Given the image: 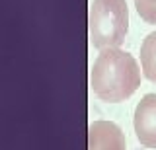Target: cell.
Listing matches in <instances>:
<instances>
[{
    "instance_id": "6da1fadb",
    "label": "cell",
    "mask_w": 156,
    "mask_h": 150,
    "mask_svg": "<svg viewBox=\"0 0 156 150\" xmlns=\"http://www.w3.org/2000/svg\"><path fill=\"white\" fill-rule=\"evenodd\" d=\"M92 92L107 103L123 101L140 86L139 65L129 53L117 49H101L90 74Z\"/></svg>"
},
{
    "instance_id": "7a4b0ae2",
    "label": "cell",
    "mask_w": 156,
    "mask_h": 150,
    "mask_svg": "<svg viewBox=\"0 0 156 150\" xmlns=\"http://www.w3.org/2000/svg\"><path fill=\"white\" fill-rule=\"evenodd\" d=\"M129 10L125 0H94L90 6V43L96 49H113L125 41Z\"/></svg>"
},
{
    "instance_id": "3957f363",
    "label": "cell",
    "mask_w": 156,
    "mask_h": 150,
    "mask_svg": "<svg viewBox=\"0 0 156 150\" xmlns=\"http://www.w3.org/2000/svg\"><path fill=\"white\" fill-rule=\"evenodd\" d=\"M135 134L146 148H156V94H146L135 109Z\"/></svg>"
},
{
    "instance_id": "277c9868",
    "label": "cell",
    "mask_w": 156,
    "mask_h": 150,
    "mask_svg": "<svg viewBox=\"0 0 156 150\" xmlns=\"http://www.w3.org/2000/svg\"><path fill=\"white\" fill-rule=\"evenodd\" d=\"M90 150H125V137L115 123L98 121L90 125Z\"/></svg>"
},
{
    "instance_id": "5b68a950",
    "label": "cell",
    "mask_w": 156,
    "mask_h": 150,
    "mask_svg": "<svg viewBox=\"0 0 156 150\" xmlns=\"http://www.w3.org/2000/svg\"><path fill=\"white\" fill-rule=\"evenodd\" d=\"M140 65L144 76L156 84V31L148 33L140 45Z\"/></svg>"
},
{
    "instance_id": "8992f818",
    "label": "cell",
    "mask_w": 156,
    "mask_h": 150,
    "mask_svg": "<svg viewBox=\"0 0 156 150\" xmlns=\"http://www.w3.org/2000/svg\"><path fill=\"white\" fill-rule=\"evenodd\" d=\"M135 6L146 23H156V0H135Z\"/></svg>"
}]
</instances>
